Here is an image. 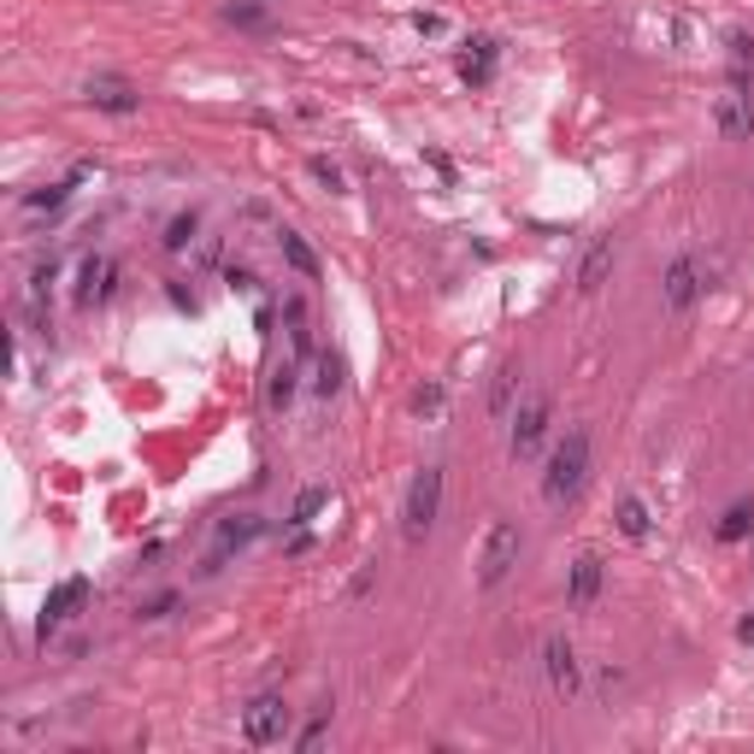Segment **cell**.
Listing matches in <instances>:
<instances>
[{"mask_svg":"<svg viewBox=\"0 0 754 754\" xmlns=\"http://www.w3.org/2000/svg\"><path fill=\"white\" fill-rule=\"evenodd\" d=\"M584 483H590V431H566L542 466V501L566 507V501H578Z\"/></svg>","mask_w":754,"mask_h":754,"instance_id":"1","label":"cell"},{"mask_svg":"<svg viewBox=\"0 0 754 754\" xmlns=\"http://www.w3.org/2000/svg\"><path fill=\"white\" fill-rule=\"evenodd\" d=\"M436 513H443V466H424L413 483H407V501H401V537L407 542H424L436 525Z\"/></svg>","mask_w":754,"mask_h":754,"instance_id":"2","label":"cell"},{"mask_svg":"<svg viewBox=\"0 0 754 754\" xmlns=\"http://www.w3.org/2000/svg\"><path fill=\"white\" fill-rule=\"evenodd\" d=\"M518 555H525V537H518V525H513V518H495L490 537H483V548H478V584H483V590L507 584V572L518 566Z\"/></svg>","mask_w":754,"mask_h":754,"instance_id":"3","label":"cell"},{"mask_svg":"<svg viewBox=\"0 0 754 754\" xmlns=\"http://www.w3.org/2000/svg\"><path fill=\"white\" fill-rule=\"evenodd\" d=\"M289 736V701L283 696H254L242 707V743L248 749H277Z\"/></svg>","mask_w":754,"mask_h":754,"instance_id":"4","label":"cell"},{"mask_svg":"<svg viewBox=\"0 0 754 754\" xmlns=\"http://www.w3.org/2000/svg\"><path fill=\"white\" fill-rule=\"evenodd\" d=\"M548 419H555V407H548V396H530L525 407H513V460H537V448L548 443Z\"/></svg>","mask_w":754,"mask_h":754,"instance_id":"5","label":"cell"},{"mask_svg":"<svg viewBox=\"0 0 754 754\" xmlns=\"http://www.w3.org/2000/svg\"><path fill=\"white\" fill-rule=\"evenodd\" d=\"M113 289H118V260L113 254H89L83 265H77V289H71V301L77 307H106L113 301Z\"/></svg>","mask_w":754,"mask_h":754,"instance_id":"6","label":"cell"},{"mask_svg":"<svg viewBox=\"0 0 754 754\" xmlns=\"http://www.w3.org/2000/svg\"><path fill=\"white\" fill-rule=\"evenodd\" d=\"M696 301H701V265L689 260V254H678V260L666 265V277H660V307H666L672 319H684Z\"/></svg>","mask_w":754,"mask_h":754,"instance_id":"7","label":"cell"},{"mask_svg":"<svg viewBox=\"0 0 754 754\" xmlns=\"http://www.w3.org/2000/svg\"><path fill=\"white\" fill-rule=\"evenodd\" d=\"M83 101L94 106V113H113V118H130V113H141V94H136V83H130V77H113V71L89 77Z\"/></svg>","mask_w":754,"mask_h":754,"instance_id":"8","label":"cell"},{"mask_svg":"<svg viewBox=\"0 0 754 754\" xmlns=\"http://www.w3.org/2000/svg\"><path fill=\"white\" fill-rule=\"evenodd\" d=\"M713 130L726 141H749L754 136V94L743 83H731L726 94L713 101Z\"/></svg>","mask_w":754,"mask_h":754,"instance_id":"9","label":"cell"},{"mask_svg":"<svg viewBox=\"0 0 754 754\" xmlns=\"http://www.w3.org/2000/svg\"><path fill=\"white\" fill-rule=\"evenodd\" d=\"M89 602V578H66V584H54L47 590V602H42V619H36V637L47 642L59 631L66 619H77V607Z\"/></svg>","mask_w":754,"mask_h":754,"instance_id":"10","label":"cell"},{"mask_svg":"<svg viewBox=\"0 0 754 754\" xmlns=\"http://www.w3.org/2000/svg\"><path fill=\"white\" fill-rule=\"evenodd\" d=\"M542 672H548V684H555L560 696H578V689H584V660H578V649L566 637L542 642Z\"/></svg>","mask_w":754,"mask_h":754,"instance_id":"11","label":"cell"},{"mask_svg":"<svg viewBox=\"0 0 754 754\" xmlns=\"http://www.w3.org/2000/svg\"><path fill=\"white\" fill-rule=\"evenodd\" d=\"M602 578H607V566L602 555H578L572 560V572H566V607H595V595H602Z\"/></svg>","mask_w":754,"mask_h":754,"instance_id":"12","label":"cell"},{"mask_svg":"<svg viewBox=\"0 0 754 754\" xmlns=\"http://www.w3.org/2000/svg\"><path fill=\"white\" fill-rule=\"evenodd\" d=\"M613 260H619V248H613V236H595V242H590V254L578 260V277H572V289H578V295H595V289H602V283H607Z\"/></svg>","mask_w":754,"mask_h":754,"instance_id":"13","label":"cell"},{"mask_svg":"<svg viewBox=\"0 0 754 754\" xmlns=\"http://www.w3.org/2000/svg\"><path fill=\"white\" fill-rule=\"evenodd\" d=\"M260 537V518L254 513H242V518H230V525H218V542H213V555H207V572H218V560L230 555V548H248Z\"/></svg>","mask_w":754,"mask_h":754,"instance_id":"14","label":"cell"},{"mask_svg":"<svg viewBox=\"0 0 754 754\" xmlns=\"http://www.w3.org/2000/svg\"><path fill=\"white\" fill-rule=\"evenodd\" d=\"M277 248H283V260H289L307 283H319V254L307 248V236H301V230H277Z\"/></svg>","mask_w":754,"mask_h":754,"instance_id":"15","label":"cell"},{"mask_svg":"<svg viewBox=\"0 0 754 754\" xmlns=\"http://www.w3.org/2000/svg\"><path fill=\"white\" fill-rule=\"evenodd\" d=\"M460 77H466V83H490V77H495V42H490V36L471 42V54H466Z\"/></svg>","mask_w":754,"mask_h":754,"instance_id":"16","label":"cell"},{"mask_svg":"<svg viewBox=\"0 0 754 754\" xmlns=\"http://www.w3.org/2000/svg\"><path fill=\"white\" fill-rule=\"evenodd\" d=\"M619 537H631V542L649 537V501H642V495H625L619 501Z\"/></svg>","mask_w":754,"mask_h":754,"instance_id":"17","label":"cell"},{"mask_svg":"<svg viewBox=\"0 0 754 754\" xmlns=\"http://www.w3.org/2000/svg\"><path fill=\"white\" fill-rule=\"evenodd\" d=\"M749 530H754V507H749V501H736V507L719 518V542H743Z\"/></svg>","mask_w":754,"mask_h":754,"instance_id":"18","label":"cell"},{"mask_svg":"<svg viewBox=\"0 0 754 754\" xmlns=\"http://www.w3.org/2000/svg\"><path fill=\"white\" fill-rule=\"evenodd\" d=\"M195 230H201V218H195V213H178V218L165 225V248H171V254H183V248L195 242Z\"/></svg>","mask_w":754,"mask_h":754,"instance_id":"19","label":"cell"},{"mask_svg":"<svg viewBox=\"0 0 754 754\" xmlns=\"http://www.w3.org/2000/svg\"><path fill=\"white\" fill-rule=\"evenodd\" d=\"M54 277H59V265H54V260L30 272V307H36V312H47V295H54Z\"/></svg>","mask_w":754,"mask_h":754,"instance_id":"20","label":"cell"},{"mask_svg":"<svg viewBox=\"0 0 754 754\" xmlns=\"http://www.w3.org/2000/svg\"><path fill=\"white\" fill-rule=\"evenodd\" d=\"M66 195H71V183H47L36 195H24V213H54V207H66Z\"/></svg>","mask_w":754,"mask_h":754,"instance_id":"21","label":"cell"},{"mask_svg":"<svg viewBox=\"0 0 754 754\" xmlns=\"http://www.w3.org/2000/svg\"><path fill=\"white\" fill-rule=\"evenodd\" d=\"M265 401H272V413H283V407L295 401V366H277V372H272V389H265Z\"/></svg>","mask_w":754,"mask_h":754,"instance_id":"22","label":"cell"},{"mask_svg":"<svg viewBox=\"0 0 754 754\" xmlns=\"http://www.w3.org/2000/svg\"><path fill=\"white\" fill-rule=\"evenodd\" d=\"M513 384H518V372H513V366L495 377V396H490V413H495V419H513Z\"/></svg>","mask_w":754,"mask_h":754,"instance_id":"23","label":"cell"},{"mask_svg":"<svg viewBox=\"0 0 754 754\" xmlns=\"http://www.w3.org/2000/svg\"><path fill=\"white\" fill-rule=\"evenodd\" d=\"M312 389H319V396L330 401V396H336V389H342V359H319V377H312Z\"/></svg>","mask_w":754,"mask_h":754,"instance_id":"24","label":"cell"},{"mask_svg":"<svg viewBox=\"0 0 754 754\" xmlns=\"http://www.w3.org/2000/svg\"><path fill=\"white\" fill-rule=\"evenodd\" d=\"M324 507V490H301L295 495V513H289V525H312V513Z\"/></svg>","mask_w":754,"mask_h":754,"instance_id":"25","label":"cell"},{"mask_svg":"<svg viewBox=\"0 0 754 754\" xmlns=\"http://www.w3.org/2000/svg\"><path fill=\"white\" fill-rule=\"evenodd\" d=\"M171 607H178V590H165V595H153V602H141L136 613H141V619H165Z\"/></svg>","mask_w":754,"mask_h":754,"instance_id":"26","label":"cell"},{"mask_svg":"<svg viewBox=\"0 0 754 754\" xmlns=\"http://www.w3.org/2000/svg\"><path fill=\"white\" fill-rule=\"evenodd\" d=\"M312 178H319V183L330 188V195H336V188H342V171L330 165V160H312Z\"/></svg>","mask_w":754,"mask_h":754,"instance_id":"27","label":"cell"},{"mask_svg":"<svg viewBox=\"0 0 754 754\" xmlns=\"http://www.w3.org/2000/svg\"><path fill=\"white\" fill-rule=\"evenodd\" d=\"M413 407H419V413H431V419H436V413H443V389H436V384H431V389H419V401H413Z\"/></svg>","mask_w":754,"mask_h":754,"instance_id":"28","label":"cell"},{"mask_svg":"<svg viewBox=\"0 0 754 754\" xmlns=\"http://www.w3.org/2000/svg\"><path fill=\"white\" fill-rule=\"evenodd\" d=\"M225 283H230L236 295H248V289H254V272H242V265H230V272H225Z\"/></svg>","mask_w":754,"mask_h":754,"instance_id":"29","label":"cell"},{"mask_svg":"<svg viewBox=\"0 0 754 754\" xmlns=\"http://www.w3.org/2000/svg\"><path fill=\"white\" fill-rule=\"evenodd\" d=\"M260 19H265V12H260V7H230V24H248V30H254Z\"/></svg>","mask_w":754,"mask_h":754,"instance_id":"30","label":"cell"},{"mask_svg":"<svg viewBox=\"0 0 754 754\" xmlns=\"http://www.w3.org/2000/svg\"><path fill=\"white\" fill-rule=\"evenodd\" d=\"M731 54H736V66H749V59H754V36H731Z\"/></svg>","mask_w":754,"mask_h":754,"instance_id":"31","label":"cell"},{"mask_svg":"<svg viewBox=\"0 0 754 754\" xmlns=\"http://www.w3.org/2000/svg\"><path fill=\"white\" fill-rule=\"evenodd\" d=\"M319 736H324V719H312V726H307L301 736H295V743H301V749H312V743H319Z\"/></svg>","mask_w":754,"mask_h":754,"instance_id":"32","label":"cell"},{"mask_svg":"<svg viewBox=\"0 0 754 754\" xmlns=\"http://www.w3.org/2000/svg\"><path fill=\"white\" fill-rule=\"evenodd\" d=\"M736 637H743V642H754V613H743V625H736Z\"/></svg>","mask_w":754,"mask_h":754,"instance_id":"33","label":"cell"}]
</instances>
